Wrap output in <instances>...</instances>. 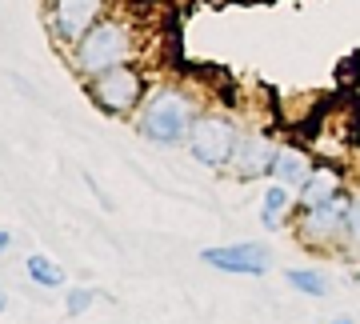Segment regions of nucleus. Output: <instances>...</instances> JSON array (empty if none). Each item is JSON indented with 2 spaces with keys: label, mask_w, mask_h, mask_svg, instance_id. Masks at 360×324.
I'll return each instance as SVG.
<instances>
[{
  "label": "nucleus",
  "mask_w": 360,
  "mask_h": 324,
  "mask_svg": "<svg viewBox=\"0 0 360 324\" xmlns=\"http://www.w3.org/2000/svg\"><path fill=\"white\" fill-rule=\"evenodd\" d=\"M101 16H108V0H49V32L60 48H72Z\"/></svg>",
  "instance_id": "6"
},
{
  "label": "nucleus",
  "mask_w": 360,
  "mask_h": 324,
  "mask_svg": "<svg viewBox=\"0 0 360 324\" xmlns=\"http://www.w3.org/2000/svg\"><path fill=\"white\" fill-rule=\"evenodd\" d=\"M356 280H360V276H356Z\"/></svg>",
  "instance_id": "20"
},
{
  "label": "nucleus",
  "mask_w": 360,
  "mask_h": 324,
  "mask_svg": "<svg viewBox=\"0 0 360 324\" xmlns=\"http://www.w3.org/2000/svg\"><path fill=\"white\" fill-rule=\"evenodd\" d=\"M200 260L212 264V268H220V273H232V276H264L272 268V252L264 245H252V240L205 248Z\"/></svg>",
  "instance_id": "7"
},
{
  "label": "nucleus",
  "mask_w": 360,
  "mask_h": 324,
  "mask_svg": "<svg viewBox=\"0 0 360 324\" xmlns=\"http://www.w3.org/2000/svg\"><path fill=\"white\" fill-rule=\"evenodd\" d=\"M196 117H200V108H196L193 92L165 84V89L144 96L141 112H136V129L153 144H180L188 141V129H193Z\"/></svg>",
  "instance_id": "2"
},
{
  "label": "nucleus",
  "mask_w": 360,
  "mask_h": 324,
  "mask_svg": "<svg viewBox=\"0 0 360 324\" xmlns=\"http://www.w3.org/2000/svg\"><path fill=\"white\" fill-rule=\"evenodd\" d=\"M345 248L360 252V193L348 200V228H345Z\"/></svg>",
  "instance_id": "14"
},
{
  "label": "nucleus",
  "mask_w": 360,
  "mask_h": 324,
  "mask_svg": "<svg viewBox=\"0 0 360 324\" xmlns=\"http://www.w3.org/2000/svg\"><path fill=\"white\" fill-rule=\"evenodd\" d=\"M25 268H28V276H32V285H40V288H60L65 285V268H60L56 260H49L44 252H32Z\"/></svg>",
  "instance_id": "12"
},
{
  "label": "nucleus",
  "mask_w": 360,
  "mask_h": 324,
  "mask_svg": "<svg viewBox=\"0 0 360 324\" xmlns=\"http://www.w3.org/2000/svg\"><path fill=\"white\" fill-rule=\"evenodd\" d=\"M281 144L269 141L264 132H240V144L229 160V172L236 181H257V176H272V160H276Z\"/></svg>",
  "instance_id": "8"
},
{
  "label": "nucleus",
  "mask_w": 360,
  "mask_h": 324,
  "mask_svg": "<svg viewBox=\"0 0 360 324\" xmlns=\"http://www.w3.org/2000/svg\"><path fill=\"white\" fill-rule=\"evenodd\" d=\"M236 144H240V129L224 112H200L188 129V153L208 169H229Z\"/></svg>",
  "instance_id": "5"
},
{
  "label": "nucleus",
  "mask_w": 360,
  "mask_h": 324,
  "mask_svg": "<svg viewBox=\"0 0 360 324\" xmlns=\"http://www.w3.org/2000/svg\"><path fill=\"white\" fill-rule=\"evenodd\" d=\"M348 200L352 196L340 193L324 205H312V208H296V221H292V233L296 240L312 252H328V248L345 245V228H348Z\"/></svg>",
  "instance_id": "4"
},
{
  "label": "nucleus",
  "mask_w": 360,
  "mask_h": 324,
  "mask_svg": "<svg viewBox=\"0 0 360 324\" xmlns=\"http://www.w3.org/2000/svg\"><path fill=\"white\" fill-rule=\"evenodd\" d=\"M136 56H141V32H136V25L124 20V16H101V20L68 48V60H72V68H77L84 80L104 72V68L132 65Z\"/></svg>",
  "instance_id": "1"
},
{
  "label": "nucleus",
  "mask_w": 360,
  "mask_h": 324,
  "mask_svg": "<svg viewBox=\"0 0 360 324\" xmlns=\"http://www.w3.org/2000/svg\"><path fill=\"white\" fill-rule=\"evenodd\" d=\"M356 148H360V129H356Z\"/></svg>",
  "instance_id": "19"
},
{
  "label": "nucleus",
  "mask_w": 360,
  "mask_h": 324,
  "mask_svg": "<svg viewBox=\"0 0 360 324\" xmlns=\"http://www.w3.org/2000/svg\"><path fill=\"white\" fill-rule=\"evenodd\" d=\"M288 285L304 297H324L328 292V280H324L316 268H288Z\"/></svg>",
  "instance_id": "13"
},
{
  "label": "nucleus",
  "mask_w": 360,
  "mask_h": 324,
  "mask_svg": "<svg viewBox=\"0 0 360 324\" xmlns=\"http://www.w3.org/2000/svg\"><path fill=\"white\" fill-rule=\"evenodd\" d=\"M333 324H352V316H336V320Z\"/></svg>",
  "instance_id": "17"
},
{
  "label": "nucleus",
  "mask_w": 360,
  "mask_h": 324,
  "mask_svg": "<svg viewBox=\"0 0 360 324\" xmlns=\"http://www.w3.org/2000/svg\"><path fill=\"white\" fill-rule=\"evenodd\" d=\"M312 169H316V160H312L300 144H281V148H276V160H272V181L296 193L300 184L309 181Z\"/></svg>",
  "instance_id": "10"
},
{
  "label": "nucleus",
  "mask_w": 360,
  "mask_h": 324,
  "mask_svg": "<svg viewBox=\"0 0 360 324\" xmlns=\"http://www.w3.org/2000/svg\"><path fill=\"white\" fill-rule=\"evenodd\" d=\"M92 300H96V292H92V288H72V292H68V300H65V312H68V316H80V312L92 309Z\"/></svg>",
  "instance_id": "15"
},
{
  "label": "nucleus",
  "mask_w": 360,
  "mask_h": 324,
  "mask_svg": "<svg viewBox=\"0 0 360 324\" xmlns=\"http://www.w3.org/2000/svg\"><path fill=\"white\" fill-rule=\"evenodd\" d=\"M340 193H345V172H340V164L321 160V164L309 172V181L296 188V208L324 205V200H333V196H340Z\"/></svg>",
  "instance_id": "9"
},
{
  "label": "nucleus",
  "mask_w": 360,
  "mask_h": 324,
  "mask_svg": "<svg viewBox=\"0 0 360 324\" xmlns=\"http://www.w3.org/2000/svg\"><path fill=\"white\" fill-rule=\"evenodd\" d=\"M296 208V193L292 188H284V184L272 181L269 188H264V205H260V221L269 224V228H281L284 216Z\"/></svg>",
  "instance_id": "11"
},
{
  "label": "nucleus",
  "mask_w": 360,
  "mask_h": 324,
  "mask_svg": "<svg viewBox=\"0 0 360 324\" xmlns=\"http://www.w3.org/2000/svg\"><path fill=\"white\" fill-rule=\"evenodd\" d=\"M8 245H13V236H8L4 228H0V257H4V248H8Z\"/></svg>",
  "instance_id": "16"
},
{
  "label": "nucleus",
  "mask_w": 360,
  "mask_h": 324,
  "mask_svg": "<svg viewBox=\"0 0 360 324\" xmlns=\"http://www.w3.org/2000/svg\"><path fill=\"white\" fill-rule=\"evenodd\" d=\"M144 96H148V77L136 68V60H132V65L104 68V72L89 77V101L101 108L104 117H129V112H141Z\"/></svg>",
  "instance_id": "3"
},
{
  "label": "nucleus",
  "mask_w": 360,
  "mask_h": 324,
  "mask_svg": "<svg viewBox=\"0 0 360 324\" xmlns=\"http://www.w3.org/2000/svg\"><path fill=\"white\" fill-rule=\"evenodd\" d=\"M4 304H8V297H4V288H0V312H4Z\"/></svg>",
  "instance_id": "18"
}]
</instances>
